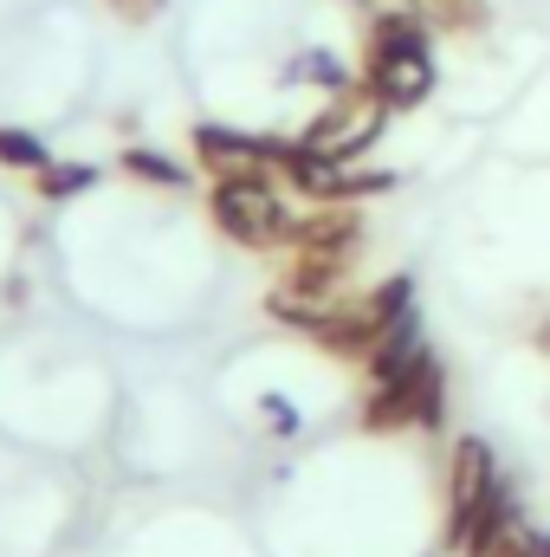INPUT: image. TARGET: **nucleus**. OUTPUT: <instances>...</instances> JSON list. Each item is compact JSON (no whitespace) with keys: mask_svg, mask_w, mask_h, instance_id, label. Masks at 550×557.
<instances>
[{"mask_svg":"<svg viewBox=\"0 0 550 557\" xmlns=\"http://www.w3.org/2000/svg\"><path fill=\"white\" fill-rule=\"evenodd\" d=\"M440 65H434V26L409 13V7H376V33H370V65L363 85L389 104V111H414L427 104Z\"/></svg>","mask_w":550,"mask_h":557,"instance_id":"nucleus-1","label":"nucleus"},{"mask_svg":"<svg viewBox=\"0 0 550 557\" xmlns=\"http://www.w3.org/2000/svg\"><path fill=\"white\" fill-rule=\"evenodd\" d=\"M208 214H214V227H221L234 247H247V253H278V247H291V227H298V214L285 208V195H278L266 175H221L214 195H208Z\"/></svg>","mask_w":550,"mask_h":557,"instance_id":"nucleus-2","label":"nucleus"},{"mask_svg":"<svg viewBox=\"0 0 550 557\" xmlns=\"http://www.w3.org/2000/svg\"><path fill=\"white\" fill-rule=\"evenodd\" d=\"M447 421V376L434 363V350H414L409 363L383 383H370V403H363V428L370 434H396V428H440Z\"/></svg>","mask_w":550,"mask_h":557,"instance_id":"nucleus-3","label":"nucleus"},{"mask_svg":"<svg viewBox=\"0 0 550 557\" xmlns=\"http://www.w3.org/2000/svg\"><path fill=\"white\" fill-rule=\"evenodd\" d=\"M383 124H389V104H383L370 85H350V91H337V98L304 124V143H311L317 156H330V162H357V156L376 149Z\"/></svg>","mask_w":550,"mask_h":557,"instance_id":"nucleus-4","label":"nucleus"},{"mask_svg":"<svg viewBox=\"0 0 550 557\" xmlns=\"http://www.w3.org/2000/svg\"><path fill=\"white\" fill-rule=\"evenodd\" d=\"M499 493V460H492V447L479 441V434H460L453 441V460H447V552H466V539H473V525H479V512H486V499Z\"/></svg>","mask_w":550,"mask_h":557,"instance_id":"nucleus-5","label":"nucleus"},{"mask_svg":"<svg viewBox=\"0 0 550 557\" xmlns=\"http://www.w3.org/2000/svg\"><path fill=\"white\" fill-rule=\"evenodd\" d=\"M195 156L214 169V182H221V175H266V169H273V137H260V131H227V124H201V131H195Z\"/></svg>","mask_w":550,"mask_h":557,"instance_id":"nucleus-6","label":"nucleus"},{"mask_svg":"<svg viewBox=\"0 0 550 557\" xmlns=\"http://www.w3.org/2000/svg\"><path fill=\"white\" fill-rule=\"evenodd\" d=\"M33 188H39V201H78L85 188H98V162H46L39 175H33Z\"/></svg>","mask_w":550,"mask_h":557,"instance_id":"nucleus-7","label":"nucleus"},{"mask_svg":"<svg viewBox=\"0 0 550 557\" xmlns=\"http://www.w3.org/2000/svg\"><path fill=\"white\" fill-rule=\"evenodd\" d=\"M117 169L137 175V182H149V188H188V182H195L188 162H175V156H162V149H124Z\"/></svg>","mask_w":550,"mask_h":557,"instance_id":"nucleus-8","label":"nucleus"},{"mask_svg":"<svg viewBox=\"0 0 550 557\" xmlns=\"http://www.w3.org/2000/svg\"><path fill=\"white\" fill-rule=\"evenodd\" d=\"M285 85H324V91L337 98V91H350L357 78H350V72L337 65V52H324V46H311V52H298V59L285 65Z\"/></svg>","mask_w":550,"mask_h":557,"instance_id":"nucleus-9","label":"nucleus"},{"mask_svg":"<svg viewBox=\"0 0 550 557\" xmlns=\"http://www.w3.org/2000/svg\"><path fill=\"white\" fill-rule=\"evenodd\" d=\"M52 162V149L33 137V131H20V124H0V169H20V175H39Z\"/></svg>","mask_w":550,"mask_h":557,"instance_id":"nucleus-10","label":"nucleus"},{"mask_svg":"<svg viewBox=\"0 0 550 557\" xmlns=\"http://www.w3.org/2000/svg\"><path fill=\"white\" fill-rule=\"evenodd\" d=\"M396 188H402V175H396V169H357V162H350L337 195H343V201H370V195H396Z\"/></svg>","mask_w":550,"mask_h":557,"instance_id":"nucleus-11","label":"nucleus"},{"mask_svg":"<svg viewBox=\"0 0 550 557\" xmlns=\"http://www.w3.org/2000/svg\"><path fill=\"white\" fill-rule=\"evenodd\" d=\"M260 416H266V428H273V434H298V428H304L298 403H291V396H278V389H266V396H260Z\"/></svg>","mask_w":550,"mask_h":557,"instance_id":"nucleus-12","label":"nucleus"},{"mask_svg":"<svg viewBox=\"0 0 550 557\" xmlns=\"http://www.w3.org/2000/svg\"><path fill=\"white\" fill-rule=\"evenodd\" d=\"M162 7H168V0H111V13H117V20H130V26H142V20H155Z\"/></svg>","mask_w":550,"mask_h":557,"instance_id":"nucleus-13","label":"nucleus"},{"mask_svg":"<svg viewBox=\"0 0 550 557\" xmlns=\"http://www.w3.org/2000/svg\"><path fill=\"white\" fill-rule=\"evenodd\" d=\"M532 557H550V532H538V545H532Z\"/></svg>","mask_w":550,"mask_h":557,"instance_id":"nucleus-14","label":"nucleus"},{"mask_svg":"<svg viewBox=\"0 0 550 557\" xmlns=\"http://www.w3.org/2000/svg\"><path fill=\"white\" fill-rule=\"evenodd\" d=\"M538 344H545V350H550V318H545V324H538Z\"/></svg>","mask_w":550,"mask_h":557,"instance_id":"nucleus-15","label":"nucleus"}]
</instances>
